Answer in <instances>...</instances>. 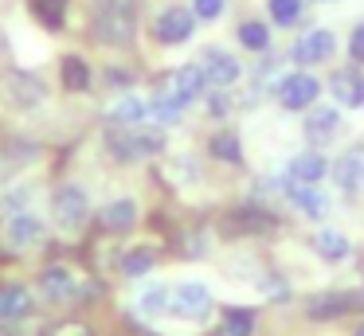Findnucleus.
<instances>
[{"mask_svg":"<svg viewBox=\"0 0 364 336\" xmlns=\"http://www.w3.org/2000/svg\"><path fill=\"white\" fill-rule=\"evenodd\" d=\"M106 148H110L114 161H141V156L161 153L165 137H161V129H149V125H110Z\"/></svg>","mask_w":364,"mask_h":336,"instance_id":"nucleus-1","label":"nucleus"},{"mask_svg":"<svg viewBox=\"0 0 364 336\" xmlns=\"http://www.w3.org/2000/svg\"><path fill=\"white\" fill-rule=\"evenodd\" d=\"M95 39L106 47H126L134 39L129 0H95Z\"/></svg>","mask_w":364,"mask_h":336,"instance_id":"nucleus-2","label":"nucleus"},{"mask_svg":"<svg viewBox=\"0 0 364 336\" xmlns=\"http://www.w3.org/2000/svg\"><path fill=\"white\" fill-rule=\"evenodd\" d=\"M204 70L196 67V63H188V67H176V70H168V75H161L157 78V98L153 102H161V106H168V109H176L181 114L188 102H196L200 94H204Z\"/></svg>","mask_w":364,"mask_h":336,"instance_id":"nucleus-3","label":"nucleus"},{"mask_svg":"<svg viewBox=\"0 0 364 336\" xmlns=\"http://www.w3.org/2000/svg\"><path fill=\"white\" fill-rule=\"evenodd\" d=\"M40 293L55 305H79V301H90L98 297V286L71 270V266H48L40 273Z\"/></svg>","mask_w":364,"mask_h":336,"instance_id":"nucleus-4","label":"nucleus"},{"mask_svg":"<svg viewBox=\"0 0 364 336\" xmlns=\"http://www.w3.org/2000/svg\"><path fill=\"white\" fill-rule=\"evenodd\" d=\"M51 215H55V227L63 234H79L90 219V203H87V192L75 184H63L55 195H51Z\"/></svg>","mask_w":364,"mask_h":336,"instance_id":"nucleus-5","label":"nucleus"},{"mask_svg":"<svg viewBox=\"0 0 364 336\" xmlns=\"http://www.w3.org/2000/svg\"><path fill=\"white\" fill-rule=\"evenodd\" d=\"M360 309H364V289H333V293H317L306 301L309 320H341Z\"/></svg>","mask_w":364,"mask_h":336,"instance_id":"nucleus-6","label":"nucleus"},{"mask_svg":"<svg viewBox=\"0 0 364 336\" xmlns=\"http://www.w3.org/2000/svg\"><path fill=\"white\" fill-rule=\"evenodd\" d=\"M192 31H196V12H192V8H165V12L157 16V23H153V36L165 47L188 43Z\"/></svg>","mask_w":364,"mask_h":336,"instance_id":"nucleus-7","label":"nucleus"},{"mask_svg":"<svg viewBox=\"0 0 364 336\" xmlns=\"http://www.w3.org/2000/svg\"><path fill=\"white\" fill-rule=\"evenodd\" d=\"M333 51H337V39H333V31L314 28V31H306V36L294 39L290 59H294V63H301V67H314V63H329V59H333Z\"/></svg>","mask_w":364,"mask_h":336,"instance_id":"nucleus-8","label":"nucleus"},{"mask_svg":"<svg viewBox=\"0 0 364 336\" xmlns=\"http://www.w3.org/2000/svg\"><path fill=\"white\" fill-rule=\"evenodd\" d=\"M317 94H321V82L309 70H294V75H286L278 82V102L286 109H309L317 102Z\"/></svg>","mask_w":364,"mask_h":336,"instance_id":"nucleus-9","label":"nucleus"},{"mask_svg":"<svg viewBox=\"0 0 364 336\" xmlns=\"http://www.w3.org/2000/svg\"><path fill=\"white\" fill-rule=\"evenodd\" d=\"M0 90H4L9 106H16V109H36V106L43 102L40 78H32L28 70H4V78H0Z\"/></svg>","mask_w":364,"mask_h":336,"instance_id":"nucleus-10","label":"nucleus"},{"mask_svg":"<svg viewBox=\"0 0 364 336\" xmlns=\"http://www.w3.org/2000/svg\"><path fill=\"white\" fill-rule=\"evenodd\" d=\"M212 309V293L196 281H184V286L168 289V309L165 313H176V317H188V320H200L204 313Z\"/></svg>","mask_w":364,"mask_h":336,"instance_id":"nucleus-11","label":"nucleus"},{"mask_svg":"<svg viewBox=\"0 0 364 336\" xmlns=\"http://www.w3.org/2000/svg\"><path fill=\"white\" fill-rule=\"evenodd\" d=\"M196 67L204 70V82H208V86H231V82L239 78L235 55L220 51V47H208V51L196 59Z\"/></svg>","mask_w":364,"mask_h":336,"instance_id":"nucleus-12","label":"nucleus"},{"mask_svg":"<svg viewBox=\"0 0 364 336\" xmlns=\"http://www.w3.org/2000/svg\"><path fill=\"white\" fill-rule=\"evenodd\" d=\"M40 239H43V219L36 215V211H20V215H12L9 223H4V242H9L12 250H28Z\"/></svg>","mask_w":364,"mask_h":336,"instance_id":"nucleus-13","label":"nucleus"},{"mask_svg":"<svg viewBox=\"0 0 364 336\" xmlns=\"http://www.w3.org/2000/svg\"><path fill=\"white\" fill-rule=\"evenodd\" d=\"M329 94L341 106H364V75L356 67H341L329 75Z\"/></svg>","mask_w":364,"mask_h":336,"instance_id":"nucleus-14","label":"nucleus"},{"mask_svg":"<svg viewBox=\"0 0 364 336\" xmlns=\"http://www.w3.org/2000/svg\"><path fill=\"white\" fill-rule=\"evenodd\" d=\"M32 309H36L32 289H24V286H0V325H16V320H24Z\"/></svg>","mask_w":364,"mask_h":336,"instance_id":"nucleus-15","label":"nucleus"},{"mask_svg":"<svg viewBox=\"0 0 364 336\" xmlns=\"http://www.w3.org/2000/svg\"><path fill=\"white\" fill-rule=\"evenodd\" d=\"M333 176H337V184L345 188L348 195L360 192V188H364V145L348 148V153L333 164Z\"/></svg>","mask_w":364,"mask_h":336,"instance_id":"nucleus-16","label":"nucleus"},{"mask_svg":"<svg viewBox=\"0 0 364 336\" xmlns=\"http://www.w3.org/2000/svg\"><path fill=\"white\" fill-rule=\"evenodd\" d=\"M337 125H341V114L333 106H314L306 117V141L314 145H325V141L337 137Z\"/></svg>","mask_w":364,"mask_h":336,"instance_id":"nucleus-17","label":"nucleus"},{"mask_svg":"<svg viewBox=\"0 0 364 336\" xmlns=\"http://www.w3.org/2000/svg\"><path fill=\"white\" fill-rule=\"evenodd\" d=\"M98 223H102V231H110V234H126L129 227L137 223V203H134V200H114V203H106V207L98 211Z\"/></svg>","mask_w":364,"mask_h":336,"instance_id":"nucleus-18","label":"nucleus"},{"mask_svg":"<svg viewBox=\"0 0 364 336\" xmlns=\"http://www.w3.org/2000/svg\"><path fill=\"white\" fill-rule=\"evenodd\" d=\"M325 172H329V164H325V156H317V153H298L290 161V176L298 180V184H317Z\"/></svg>","mask_w":364,"mask_h":336,"instance_id":"nucleus-19","label":"nucleus"},{"mask_svg":"<svg viewBox=\"0 0 364 336\" xmlns=\"http://www.w3.org/2000/svg\"><path fill=\"white\" fill-rule=\"evenodd\" d=\"M314 250L325 258V262H341V258H348V239L341 231H329V227H321V231L314 234Z\"/></svg>","mask_w":364,"mask_h":336,"instance_id":"nucleus-20","label":"nucleus"},{"mask_svg":"<svg viewBox=\"0 0 364 336\" xmlns=\"http://www.w3.org/2000/svg\"><path fill=\"white\" fill-rule=\"evenodd\" d=\"M278 219L270 215V211H262V207H239V211H231V227L235 231H251V234H259V231H270Z\"/></svg>","mask_w":364,"mask_h":336,"instance_id":"nucleus-21","label":"nucleus"},{"mask_svg":"<svg viewBox=\"0 0 364 336\" xmlns=\"http://www.w3.org/2000/svg\"><path fill=\"white\" fill-rule=\"evenodd\" d=\"M208 148H212V156H215V161H223V164H243V145H239V137L231 129L212 133Z\"/></svg>","mask_w":364,"mask_h":336,"instance_id":"nucleus-22","label":"nucleus"},{"mask_svg":"<svg viewBox=\"0 0 364 336\" xmlns=\"http://www.w3.org/2000/svg\"><path fill=\"white\" fill-rule=\"evenodd\" d=\"M251 332H255V309H223L215 336H251Z\"/></svg>","mask_w":364,"mask_h":336,"instance_id":"nucleus-23","label":"nucleus"},{"mask_svg":"<svg viewBox=\"0 0 364 336\" xmlns=\"http://www.w3.org/2000/svg\"><path fill=\"white\" fill-rule=\"evenodd\" d=\"M59 78H63V86H67V90L82 94V90L90 86V67L79 59V55H67V59L59 63Z\"/></svg>","mask_w":364,"mask_h":336,"instance_id":"nucleus-24","label":"nucleus"},{"mask_svg":"<svg viewBox=\"0 0 364 336\" xmlns=\"http://www.w3.org/2000/svg\"><path fill=\"white\" fill-rule=\"evenodd\" d=\"M145 117H149V106L137 102V98H118V102H114V109H110V121L114 125H141Z\"/></svg>","mask_w":364,"mask_h":336,"instance_id":"nucleus-25","label":"nucleus"},{"mask_svg":"<svg viewBox=\"0 0 364 336\" xmlns=\"http://www.w3.org/2000/svg\"><path fill=\"white\" fill-rule=\"evenodd\" d=\"M290 200L298 203V207L306 211V215H314V219H321L325 211H329V203H325L321 195L314 192V184H298V180H294V188H290Z\"/></svg>","mask_w":364,"mask_h":336,"instance_id":"nucleus-26","label":"nucleus"},{"mask_svg":"<svg viewBox=\"0 0 364 336\" xmlns=\"http://www.w3.org/2000/svg\"><path fill=\"white\" fill-rule=\"evenodd\" d=\"M153 262H157V254H153L149 246H134L122 258V273H126V278H141V273L153 270Z\"/></svg>","mask_w":364,"mask_h":336,"instance_id":"nucleus-27","label":"nucleus"},{"mask_svg":"<svg viewBox=\"0 0 364 336\" xmlns=\"http://www.w3.org/2000/svg\"><path fill=\"white\" fill-rule=\"evenodd\" d=\"M32 12L40 16V23L43 28H63V20H67V0H32Z\"/></svg>","mask_w":364,"mask_h":336,"instance_id":"nucleus-28","label":"nucleus"},{"mask_svg":"<svg viewBox=\"0 0 364 336\" xmlns=\"http://www.w3.org/2000/svg\"><path fill=\"white\" fill-rule=\"evenodd\" d=\"M239 43L251 47V51H267V47H270V31H267V23H259V20L239 23Z\"/></svg>","mask_w":364,"mask_h":336,"instance_id":"nucleus-29","label":"nucleus"},{"mask_svg":"<svg viewBox=\"0 0 364 336\" xmlns=\"http://www.w3.org/2000/svg\"><path fill=\"white\" fill-rule=\"evenodd\" d=\"M267 8H270V20L282 23V28L298 23V16H301V0H267Z\"/></svg>","mask_w":364,"mask_h":336,"instance_id":"nucleus-30","label":"nucleus"},{"mask_svg":"<svg viewBox=\"0 0 364 336\" xmlns=\"http://www.w3.org/2000/svg\"><path fill=\"white\" fill-rule=\"evenodd\" d=\"M43 336H95V328L87 320H75V317H63V320H51L43 328Z\"/></svg>","mask_w":364,"mask_h":336,"instance_id":"nucleus-31","label":"nucleus"},{"mask_svg":"<svg viewBox=\"0 0 364 336\" xmlns=\"http://www.w3.org/2000/svg\"><path fill=\"white\" fill-rule=\"evenodd\" d=\"M192 12H196V20H215L223 12V0H192Z\"/></svg>","mask_w":364,"mask_h":336,"instance_id":"nucleus-32","label":"nucleus"},{"mask_svg":"<svg viewBox=\"0 0 364 336\" xmlns=\"http://www.w3.org/2000/svg\"><path fill=\"white\" fill-rule=\"evenodd\" d=\"M348 55H353V63H364V23H356L348 36Z\"/></svg>","mask_w":364,"mask_h":336,"instance_id":"nucleus-33","label":"nucleus"},{"mask_svg":"<svg viewBox=\"0 0 364 336\" xmlns=\"http://www.w3.org/2000/svg\"><path fill=\"white\" fill-rule=\"evenodd\" d=\"M353 336H364V325H360V328H356V332H353Z\"/></svg>","mask_w":364,"mask_h":336,"instance_id":"nucleus-34","label":"nucleus"},{"mask_svg":"<svg viewBox=\"0 0 364 336\" xmlns=\"http://www.w3.org/2000/svg\"><path fill=\"white\" fill-rule=\"evenodd\" d=\"M360 273H364V258H360Z\"/></svg>","mask_w":364,"mask_h":336,"instance_id":"nucleus-35","label":"nucleus"}]
</instances>
